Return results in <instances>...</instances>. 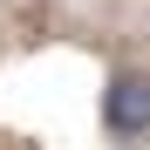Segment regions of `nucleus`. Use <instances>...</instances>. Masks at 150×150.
Segmentation results:
<instances>
[{
    "instance_id": "obj_1",
    "label": "nucleus",
    "mask_w": 150,
    "mask_h": 150,
    "mask_svg": "<svg viewBox=\"0 0 150 150\" xmlns=\"http://www.w3.org/2000/svg\"><path fill=\"white\" fill-rule=\"evenodd\" d=\"M103 130L116 143L150 137V75L143 68H116L109 75V89H103Z\"/></svg>"
}]
</instances>
